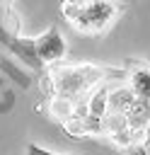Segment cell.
<instances>
[{"mask_svg":"<svg viewBox=\"0 0 150 155\" xmlns=\"http://www.w3.org/2000/svg\"><path fill=\"white\" fill-rule=\"evenodd\" d=\"M104 80V68L94 63H80V65H60L51 68L48 73V87L58 97L68 99H82L90 94L92 87H97Z\"/></svg>","mask_w":150,"mask_h":155,"instance_id":"obj_1","label":"cell"},{"mask_svg":"<svg viewBox=\"0 0 150 155\" xmlns=\"http://www.w3.org/2000/svg\"><path fill=\"white\" fill-rule=\"evenodd\" d=\"M114 17H116V5L111 0H87L82 2L80 15L73 24L85 34H97L104 31L114 22Z\"/></svg>","mask_w":150,"mask_h":155,"instance_id":"obj_2","label":"cell"},{"mask_svg":"<svg viewBox=\"0 0 150 155\" xmlns=\"http://www.w3.org/2000/svg\"><path fill=\"white\" fill-rule=\"evenodd\" d=\"M34 51H36V58L46 65H53L58 61H63L65 51H68V44L63 39V34L58 29H48L44 31L41 36L34 39Z\"/></svg>","mask_w":150,"mask_h":155,"instance_id":"obj_3","label":"cell"},{"mask_svg":"<svg viewBox=\"0 0 150 155\" xmlns=\"http://www.w3.org/2000/svg\"><path fill=\"white\" fill-rule=\"evenodd\" d=\"M135 102H138V97L128 87V82L126 85H116V87L109 90V111H114V114H128Z\"/></svg>","mask_w":150,"mask_h":155,"instance_id":"obj_4","label":"cell"},{"mask_svg":"<svg viewBox=\"0 0 150 155\" xmlns=\"http://www.w3.org/2000/svg\"><path fill=\"white\" fill-rule=\"evenodd\" d=\"M85 102H87V111H90V116H99V119H104V116L109 114V87H106L104 82H99L97 87L90 90V94L85 97Z\"/></svg>","mask_w":150,"mask_h":155,"instance_id":"obj_5","label":"cell"},{"mask_svg":"<svg viewBox=\"0 0 150 155\" xmlns=\"http://www.w3.org/2000/svg\"><path fill=\"white\" fill-rule=\"evenodd\" d=\"M128 87L135 92V97L145 104H150V70L148 68H138L128 73Z\"/></svg>","mask_w":150,"mask_h":155,"instance_id":"obj_6","label":"cell"},{"mask_svg":"<svg viewBox=\"0 0 150 155\" xmlns=\"http://www.w3.org/2000/svg\"><path fill=\"white\" fill-rule=\"evenodd\" d=\"M48 114H51V119H56V121H68L73 114H75V102L73 99H68V97H58V94H53L51 99H48Z\"/></svg>","mask_w":150,"mask_h":155,"instance_id":"obj_7","label":"cell"},{"mask_svg":"<svg viewBox=\"0 0 150 155\" xmlns=\"http://www.w3.org/2000/svg\"><path fill=\"white\" fill-rule=\"evenodd\" d=\"M104 128H106V136L128 128V119H126V114H114V111H109V114L104 116Z\"/></svg>","mask_w":150,"mask_h":155,"instance_id":"obj_8","label":"cell"},{"mask_svg":"<svg viewBox=\"0 0 150 155\" xmlns=\"http://www.w3.org/2000/svg\"><path fill=\"white\" fill-rule=\"evenodd\" d=\"M63 128H65V133H68L70 138H85V136H87V131H85V119H80V116H70L68 121H63Z\"/></svg>","mask_w":150,"mask_h":155,"instance_id":"obj_9","label":"cell"},{"mask_svg":"<svg viewBox=\"0 0 150 155\" xmlns=\"http://www.w3.org/2000/svg\"><path fill=\"white\" fill-rule=\"evenodd\" d=\"M85 131H87V136H106L104 119H99V116H85Z\"/></svg>","mask_w":150,"mask_h":155,"instance_id":"obj_10","label":"cell"},{"mask_svg":"<svg viewBox=\"0 0 150 155\" xmlns=\"http://www.w3.org/2000/svg\"><path fill=\"white\" fill-rule=\"evenodd\" d=\"M116 148H121V150H128L131 145H133V140H131V131L128 128H123V131H116V133H109L106 136Z\"/></svg>","mask_w":150,"mask_h":155,"instance_id":"obj_11","label":"cell"},{"mask_svg":"<svg viewBox=\"0 0 150 155\" xmlns=\"http://www.w3.org/2000/svg\"><path fill=\"white\" fill-rule=\"evenodd\" d=\"M80 7H82V2L65 0V2L60 5V15H63V19H68V22H75V19H77V15H80Z\"/></svg>","mask_w":150,"mask_h":155,"instance_id":"obj_12","label":"cell"},{"mask_svg":"<svg viewBox=\"0 0 150 155\" xmlns=\"http://www.w3.org/2000/svg\"><path fill=\"white\" fill-rule=\"evenodd\" d=\"M131 140H133V145L145 148V143H148V128H135V131H131Z\"/></svg>","mask_w":150,"mask_h":155,"instance_id":"obj_13","label":"cell"},{"mask_svg":"<svg viewBox=\"0 0 150 155\" xmlns=\"http://www.w3.org/2000/svg\"><path fill=\"white\" fill-rule=\"evenodd\" d=\"M27 153H29V155H56V153H51V150H46V148H41V145H34V143L27 148Z\"/></svg>","mask_w":150,"mask_h":155,"instance_id":"obj_14","label":"cell"},{"mask_svg":"<svg viewBox=\"0 0 150 155\" xmlns=\"http://www.w3.org/2000/svg\"><path fill=\"white\" fill-rule=\"evenodd\" d=\"M128 150H133V155H148V153H145V148H138V145H131Z\"/></svg>","mask_w":150,"mask_h":155,"instance_id":"obj_15","label":"cell"},{"mask_svg":"<svg viewBox=\"0 0 150 155\" xmlns=\"http://www.w3.org/2000/svg\"><path fill=\"white\" fill-rule=\"evenodd\" d=\"M70 155H73V153H70Z\"/></svg>","mask_w":150,"mask_h":155,"instance_id":"obj_16","label":"cell"}]
</instances>
